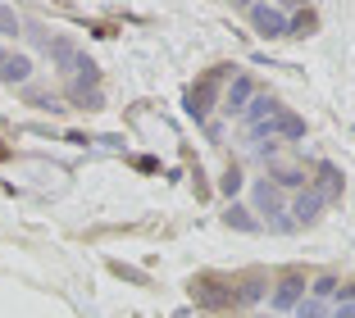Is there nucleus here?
<instances>
[{
	"instance_id": "obj_6",
	"label": "nucleus",
	"mask_w": 355,
	"mask_h": 318,
	"mask_svg": "<svg viewBox=\"0 0 355 318\" xmlns=\"http://www.w3.org/2000/svg\"><path fill=\"white\" fill-rule=\"evenodd\" d=\"M19 32V19H14V10H0V37H14Z\"/></svg>"
},
{
	"instance_id": "obj_2",
	"label": "nucleus",
	"mask_w": 355,
	"mask_h": 318,
	"mask_svg": "<svg viewBox=\"0 0 355 318\" xmlns=\"http://www.w3.org/2000/svg\"><path fill=\"white\" fill-rule=\"evenodd\" d=\"M251 19L264 28V37H282V32H287V23H282L278 10H251Z\"/></svg>"
},
{
	"instance_id": "obj_9",
	"label": "nucleus",
	"mask_w": 355,
	"mask_h": 318,
	"mask_svg": "<svg viewBox=\"0 0 355 318\" xmlns=\"http://www.w3.org/2000/svg\"><path fill=\"white\" fill-rule=\"evenodd\" d=\"M237 186H241V173H237V168H228V177H223V191L232 195V191H237Z\"/></svg>"
},
{
	"instance_id": "obj_4",
	"label": "nucleus",
	"mask_w": 355,
	"mask_h": 318,
	"mask_svg": "<svg viewBox=\"0 0 355 318\" xmlns=\"http://www.w3.org/2000/svg\"><path fill=\"white\" fill-rule=\"evenodd\" d=\"M296 291H301V277H287V282L278 287V296H273V300H278V305H292Z\"/></svg>"
},
{
	"instance_id": "obj_3",
	"label": "nucleus",
	"mask_w": 355,
	"mask_h": 318,
	"mask_svg": "<svg viewBox=\"0 0 355 318\" xmlns=\"http://www.w3.org/2000/svg\"><path fill=\"white\" fill-rule=\"evenodd\" d=\"M314 209H319V195H296V205H292V214L296 218H301V223H310V218H319V214H314Z\"/></svg>"
},
{
	"instance_id": "obj_5",
	"label": "nucleus",
	"mask_w": 355,
	"mask_h": 318,
	"mask_svg": "<svg viewBox=\"0 0 355 318\" xmlns=\"http://www.w3.org/2000/svg\"><path fill=\"white\" fill-rule=\"evenodd\" d=\"M246 96H251V82L241 78V82H237V87L228 91V109H241V100H246Z\"/></svg>"
},
{
	"instance_id": "obj_10",
	"label": "nucleus",
	"mask_w": 355,
	"mask_h": 318,
	"mask_svg": "<svg viewBox=\"0 0 355 318\" xmlns=\"http://www.w3.org/2000/svg\"><path fill=\"white\" fill-rule=\"evenodd\" d=\"M5 154H10V150H5V145H0V159H5Z\"/></svg>"
},
{
	"instance_id": "obj_7",
	"label": "nucleus",
	"mask_w": 355,
	"mask_h": 318,
	"mask_svg": "<svg viewBox=\"0 0 355 318\" xmlns=\"http://www.w3.org/2000/svg\"><path fill=\"white\" fill-rule=\"evenodd\" d=\"M228 223H237V227H255V223H251V218H246V209H237V205H232V209H228Z\"/></svg>"
},
{
	"instance_id": "obj_8",
	"label": "nucleus",
	"mask_w": 355,
	"mask_h": 318,
	"mask_svg": "<svg viewBox=\"0 0 355 318\" xmlns=\"http://www.w3.org/2000/svg\"><path fill=\"white\" fill-rule=\"evenodd\" d=\"M296 318H324V305H314V300H310V305L296 309Z\"/></svg>"
},
{
	"instance_id": "obj_1",
	"label": "nucleus",
	"mask_w": 355,
	"mask_h": 318,
	"mask_svg": "<svg viewBox=\"0 0 355 318\" xmlns=\"http://www.w3.org/2000/svg\"><path fill=\"white\" fill-rule=\"evenodd\" d=\"M0 78H5V82H28L32 64L23 60V55H5V51H0Z\"/></svg>"
}]
</instances>
